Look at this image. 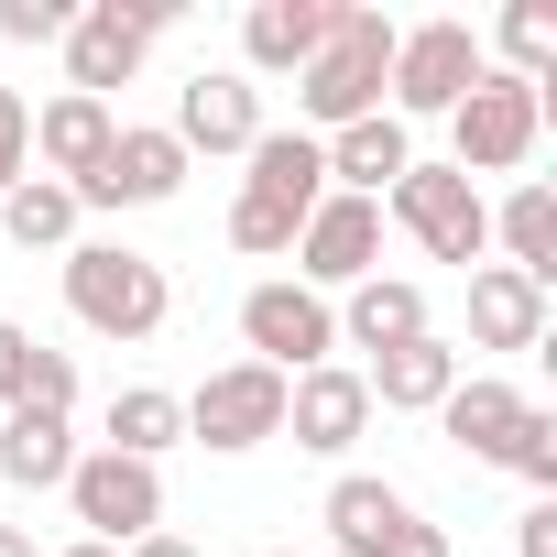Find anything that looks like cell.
<instances>
[{
	"label": "cell",
	"mask_w": 557,
	"mask_h": 557,
	"mask_svg": "<svg viewBox=\"0 0 557 557\" xmlns=\"http://www.w3.org/2000/svg\"><path fill=\"white\" fill-rule=\"evenodd\" d=\"M0 557H34V535H23V524H0Z\"/></svg>",
	"instance_id": "cell-35"
},
{
	"label": "cell",
	"mask_w": 557,
	"mask_h": 557,
	"mask_svg": "<svg viewBox=\"0 0 557 557\" xmlns=\"http://www.w3.org/2000/svg\"><path fill=\"white\" fill-rule=\"evenodd\" d=\"M186 437V394H164V383H121L110 394V416H99V448H121V459H153L164 470V448Z\"/></svg>",
	"instance_id": "cell-24"
},
{
	"label": "cell",
	"mask_w": 557,
	"mask_h": 557,
	"mask_svg": "<svg viewBox=\"0 0 557 557\" xmlns=\"http://www.w3.org/2000/svg\"><path fill=\"white\" fill-rule=\"evenodd\" d=\"M23 372H34V329H12V318H0V416L23 405Z\"/></svg>",
	"instance_id": "cell-31"
},
{
	"label": "cell",
	"mask_w": 557,
	"mask_h": 557,
	"mask_svg": "<svg viewBox=\"0 0 557 557\" xmlns=\"http://www.w3.org/2000/svg\"><path fill=\"white\" fill-rule=\"evenodd\" d=\"M383 208H394V230H405L426 262H459V273H470V262L492 251V197H481L459 164H405V186H394Z\"/></svg>",
	"instance_id": "cell-5"
},
{
	"label": "cell",
	"mask_w": 557,
	"mask_h": 557,
	"mask_svg": "<svg viewBox=\"0 0 557 557\" xmlns=\"http://www.w3.org/2000/svg\"><path fill=\"white\" fill-rule=\"evenodd\" d=\"M492 45H503V77L546 88V77H557V0H513V12L492 23ZM492 45H481V55H492Z\"/></svg>",
	"instance_id": "cell-27"
},
{
	"label": "cell",
	"mask_w": 557,
	"mask_h": 557,
	"mask_svg": "<svg viewBox=\"0 0 557 557\" xmlns=\"http://www.w3.org/2000/svg\"><path fill=\"white\" fill-rule=\"evenodd\" d=\"M405 339H426V285H405V273H361L350 285V307H339V350H405Z\"/></svg>",
	"instance_id": "cell-21"
},
{
	"label": "cell",
	"mask_w": 557,
	"mask_h": 557,
	"mask_svg": "<svg viewBox=\"0 0 557 557\" xmlns=\"http://www.w3.org/2000/svg\"><path fill=\"white\" fill-rule=\"evenodd\" d=\"M66 503H77V524H88L99 546H143V535H164V470H153V459L77 448V470H66Z\"/></svg>",
	"instance_id": "cell-9"
},
{
	"label": "cell",
	"mask_w": 557,
	"mask_h": 557,
	"mask_svg": "<svg viewBox=\"0 0 557 557\" xmlns=\"http://www.w3.org/2000/svg\"><path fill=\"white\" fill-rule=\"evenodd\" d=\"M481 66H492V55H481L470 23H405V34H394V77H383V88H394V121H448Z\"/></svg>",
	"instance_id": "cell-8"
},
{
	"label": "cell",
	"mask_w": 557,
	"mask_h": 557,
	"mask_svg": "<svg viewBox=\"0 0 557 557\" xmlns=\"http://www.w3.org/2000/svg\"><path fill=\"white\" fill-rule=\"evenodd\" d=\"M55 557H121V546H99V535H77V546H55Z\"/></svg>",
	"instance_id": "cell-36"
},
{
	"label": "cell",
	"mask_w": 557,
	"mask_h": 557,
	"mask_svg": "<svg viewBox=\"0 0 557 557\" xmlns=\"http://www.w3.org/2000/svg\"><path fill=\"white\" fill-rule=\"evenodd\" d=\"M492 240H503V273L546 285V273H557V186H513L492 208Z\"/></svg>",
	"instance_id": "cell-25"
},
{
	"label": "cell",
	"mask_w": 557,
	"mask_h": 557,
	"mask_svg": "<svg viewBox=\"0 0 557 557\" xmlns=\"http://www.w3.org/2000/svg\"><path fill=\"white\" fill-rule=\"evenodd\" d=\"M240 339H251V361L262 372H318V361H339V307L329 296H307L296 273H273V285H251L240 296Z\"/></svg>",
	"instance_id": "cell-7"
},
{
	"label": "cell",
	"mask_w": 557,
	"mask_h": 557,
	"mask_svg": "<svg viewBox=\"0 0 557 557\" xmlns=\"http://www.w3.org/2000/svg\"><path fill=\"white\" fill-rule=\"evenodd\" d=\"M66 307L88 339H153L175 318V285H164V262L132 251V240H77L66 251Z\"/></svg>",
	"instance_id": "cell-3"
},
{
	"label": "cell",
	"mask_w": 557,
	"mask_h": 557,
	"mask_svg": "<svg viewBox=\"0 0 557 557\" xmlns=\"http://www.w3.org/2000/svg\"><path fill=\"white\" fill-rule=\"evenodd\" d=\"M318 153H329V186H339V197H394V186H405V164H416V143H405V121H394V110H372V121L329 132Z\"/></svg>",
	"instance_id": "cell-17"
},
{
	"label": "cell",
	"mask_w": 557,
	"mask_h": 557,
	"mask_svg": "<svg viewBox=\"0 0 557 557\" xmlns=\"http://www.w3.org/2000/svg\"><path fill=\"white\" fill-rule=\"evenodd\" d=\"M175 153L197 164V153H251L262 143V88L240 77V66H197L186 88H175Z\"/></svg>",
	"instance_id": "cell-12"
},
{
	"label": "cell",
	"mask_w": 557,
	"mask_h": 557,
	"mask_svg": "<svg viewBox=\"0 0 557 557\" xmlns=\"http://www.w3.org/2000/svg\"><path fill=\"white\" fill-rule=\"evenodd\" d=\"M175 186H186V153H175V132H143V121H121V132H110V153H99V164H88L66 197H77V208H164Z\"/></svg>",
	"instance_id": "cell-13"
},
{
	"label": "cell",
	"mask_w": 557,
	"mask_h": 557,
	"mask_svg": "<svg viewBox=\"0 0 557 557\" xmlns=\"http://www.w3.org/2000/svg\"><path fill=\"white\" fill-rule=\"evenodd\" d=\"M361 394L383 405V416H437L448 394H459V350L426 329V339H405V350H383V361H361Z\"/></svg>",
	"instance_id": "cell-16"
},
{
	"label": "cell",
	"mask_w": 557,
	"mask_h": 557,
	"mask_svg": "<svg viewBox=\"0 0 557 557\" xmlns=\"http://www.w3.org/2000/svg\"><path fill=\"white\" fill-rule=\"evenodd\" d=\"M121 557H197L186 535H143V546H121Z\"/></svg>",
	"instance_id": "cell-34"
},
{
	"label": "cell",
	"mask_w": 557,
	"mask_h": 557,
	"mask_svg": "<svg viewBox=\"0 0 557 557\" xmlns=\"http://www.w3.org/2000/svg\"><path fill=\"white\" fill-rule=\"evenodd\" d=\"M164 23H175V0H88V12L66 23V88H77V99L132 88Z\"/></svg>",
	"instance_id": "cell-6"
},
{
	"label": "cell",
	"mask_w": 557,
	"mask_h": 557,
	"mask_svg": "<svg viewBox=\"0 0 557 557\" xmlns=\"http://www.w3.org/2000/svg\"><path fill=\"white\" fill-rule=\"evenodd\" d=\"M318 524L339 535V557H383V546L416 524V503H405L394 481H372V470H339V481H329V503H318Z\"/></svg>",
	"instance_id": "cell-19"
},
{
	"label": "cell",
	"mask_w": 557,
	"mask_h": 557,
	"mask_svg": "<svg viewBox=\"0 0 557 557\" xmlns=\"http://www.w3.org/2000/svg\"><path fill=\"white\" fill-rule=\"evenodd\" d=\"M329 45V0H251L240 12V77H307Z\"/></svg>",
	"instance_id": "cell-15"
},
{
	"label": "cell",
	"mask_w": 557,
	"mask_h": 557,
	"mask_svg": "<svg viewBox=\"0 0 557 557\" xmlns=\"http://www.w3.org/2000/svg\"><path fill=\"white\" fill-rule=\"evenodd\" d=\"M535 132H546V88H524V77H503V66H481L470 77V99L448 110V164L481 186V175H513L524 153H535Z\"/></svg>",
	"instance_id": "cell-4"
},
{
	"label": "cell",
	"mask_w": 557,
	"mask_h": 557,
	"mask_svg": "<svg viewBox=\"0 0 557 557\" xmlns=\"http://www.w3.org/2000/svg\"><path fill=\"white\" fill-rule=\"evenodd\" d=\"M394 34H405V23H383L372 0H329V45H318V55H307V77H296V110L318 121V143L383 110V77H394Z\"/></svg>",
	"instance_id": "cell-1"
},
{
	"label": "cell",
	"mask_w": 557,
	"mask_h": 557,
	"mask_svg": "<svg viewBox=\"0 0 557 557\" xmlns=\"http://www.w3.org/2000/svg\"><path fill=\"white\" fill-rule=\"evenodd\" d=\"M383 557H448V535H437V524H426V513H416V524H405V535H394V546H383Z\"/></svg>",
	"instance_id": "cell-33"
},
{
	"label": "cell",
	"mask_w": 557,
	"mask_h": 557,
	"mask_svg": "<svg viewBox=\"0 0 557 557\" xmlns=\"http://www.w3.org/2000/svg\"><path fill=\"white\" fill-rule=\"evenodd\" d=\"M535 339H546V285L470 262V350H535Z\"/></svg>",
	"instance_id": "cell-20"
},
{
	"label": "cell",
	"mask_w": 557,
	"mask_h": 557,
	"mask_svg": "<svg viewBox=\"0 0 557 557\" xmlns=\"http://www.w3.org/2000/svg\"><path fill=\"white\" fill-rule=\"evenodd\" d=\"M262 557H296V546H262Z\"/></svg>",
	"instance_id": "cell-37"
},
{
	"label": "cell",
	"mask_w": 557,
	"mask_h": 557,
	"mask_svg": "<svg viewBox=\"0 0 557 557\" xmlns=\"http://www.w3.org/2000/svg\"><path fill=\"white\" fill-rule=\"evenodd\" d=\"M361 426H372V394H361V372H350V361H318V372H296V383H285V437H296L307 459H350V448H361Z\"/></svg>",
	"instance_id": "cell-14"
},
{
	"label": "cell",
	"mask_w": 557,
	"mask_h": 557,
	"mask_svg": "<svg viewBox=\"0 0 557 557\" xmlns=\"http://www.w3.org/2000/svg\"><path fill=\"white\" fill-rule=\"evenodd\" d=\"M110 132H121V110H110V99H77V88H66V99H45V110H34V164H45L55 186H77V175H88V164L110 153Z\"/></svg>",
	"instance_id": "cell-22"
},
{
	"label": "cell",
	"mask_w": 557,
	"mask_h": 557,
	"mask_svg": "<svg viewBox=\"0 0 557 557\" xmlns=\"http://www.w3.org/2000/svg\"><path fill=\"white\" fill-rule=\"evenodd\" d=\"M361 273H383V197H318L296 230V285L307 296H350Z\"/></svg>",
	"instance_id": "cell-10"
},
{
	"label": "cell",
	"mask_w": 557,
	"mask_h": 557,
	"mask_svg": "<svg viewBox=\"0 0 557 557\" xmlns=\"http://www.w3.org/2000/svg\"><path fill=\"white\" fill-rule=\"evenodd\" d=\"M66 0H0V45H66Z\"/></svg>",
	"instance_id": "cell-29"
},
{
	"label": "cell",
	"mask_w": 557,
	"mask_h": 557,
	"mask_svg": "<svg viewBox=\"0 0 557 557\" xmlns=\"http://www.w3.org/2000/svg\"><path fill=\"white\" fill-rule=\"evenodd\" d=\"M66 470H77V416H34V405L0 416V481L12 492H66Z\"/></svg>",
	"instance_id": "cell-23"
},
{
	"label": "cell",
	"mask_w": 557,
	"mask_h": 557,
	"mask_svg": "<svg viewBox=\"0 0 557 557\" xmlns=\"http://www.w3.org/2000/svg\"><path fill=\"white\" fill-rule=\"evenodd\" d=\"M513 557H557V503H524V524H513Z\"/></svg>",
	"instance_id": "cell-32"
},
{
	"label": "cell",
	"mask_w": 557,
	"mask_h": 557,
	"mask_svg": "<svg viewBox=\"0 0 557 557\" xmlns=\"http://www.w3.org/2000/svg\"><path fill=\"white\" fill-rule=\"evenodd\" d=\"M240 164H251V175H240V197H230V251H296L307 208L329 197V153H318V132H262Z\"/></svg>",
	"instance_id": "cell-2"
},
{
	"label": "cell",
	"mask_w": 557,
	"mask_h": 557,
	"mask_svg": "<svg viewBox=\"0 0 557 557\" xmlns=\"http://www.w3.org/2000/svg\"><path fill=\"white\" fill-rule=\"evenodd\" d=\"M186 437L219 448V459H240V448H262V437H285V372H262V361L208 372V383L186 394Z\"/></svg>",
	"instance_id": "cell-11"
},
{
	"label": "cell",
	"mask_w": 557,
	"mask_h": 557,
	"mask_svg": "<svg viewBox=\"0 0 557 557\" xmlns=\"http://www.w3.org/2000/svg\"><path fill=\"white\" fill-rule=\"evenodd\" d=\"M524 416H535V405H524L513 383H492V372H459V394L437 405V426H448V448H470V459H492V470L513 459V437H524Z\"/></svg>",
	"instance_id": "cell-18"
},
{
	"label": "cell",
	"mask_w": 557,
	"mask_h": 557,
	"mask_svg": "<svg viewBox=\"0 0 557 557\" xmlns=\"http://www.w3.org/2000/svg\"><path fill=\"white\" fill-rule=\"evenodd\" d=\"M77 219H88V208H77L55 175H23L12 197H0V230H12L23 251H77Z\"/></svg>",
	"instance_id": "cell-26"
},
{
	"label": "cell",
	"mask_w": 557,
	"mask_h": 557,
	"mask_svg": "<svg viewBox=\"0 0 557 557\" xmlns=\"http://www.w3.org/2000/svg\"><path fill=\"white\" fill-rule=\"evenodd\" d=\"M23 175H34V110H23L12 88H0V197H12Z\"/></svg>",
	"instance_id": "cell-30"
},
{
	"label": "cell",
	"mask_w": 557,
	"mask_h": 557,
	"mask_svg": "<svg viewBox=\"0 0 557 557\" xmlns=\"http://www.w3.org/2000/svg\"><path fill=\"white\" fill-rule=\"evenodd\" d=\"M503 470H513L535 503H557V416H546V405L524 416V437H513V459H503Z\"/></svg>",
	"instance_id": "cell-28"
}]
</instances>
